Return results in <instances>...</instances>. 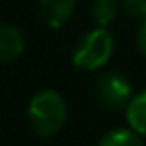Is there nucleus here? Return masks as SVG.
Wrapping results in <instances>:
<instances>
[{
	"mask_svg": "<svg viewBox=\"0 0 146 146\" xmlns=\"http://www.w3.org/2000/svg\"><path fill=\"white\" fill-rule=\"evenodd\" d=\"M132 84L130 80L116 70H108L98 76L94 86V96L104 110H120L126 102H130Z\"/></svg>",
	"mask_w": 146,
	"mask_h": 146,
	"instance_id": "nucleus-3",
	"label": "nucleus"
},
{
	"mask_svg": "<svg viewBox=\"0 0 146 146\" xmlns=\"http://www.w3.org/2000/svg\"><path fill=\"white\" fill-rule=\"evenodd\" d=\"M66 122V104L56 90H40L30 98L28 104V124L42 136H54Z\"/></svg>",
	"mask_w": 146,
	"mask_h": 146,
	"instance_id": "nucleus-1",
	"label": "nucleus"
},
{
	"mask_svg": "<svg viewBox=\"0 0 146 146\" xmlns=\"http://www.w3.org/2000/svg\"><path fill=\"white\" fill-rule=\"evenodd\" d=\"M114 52V36L98 26L88 30L72 52V64L80 70H98L102 68Z\"/></svg>",
	"mask_w": 146,
	"mask_h": 146,
	"instance_id": "nucleus-2",
	"label": "nucleus"
},
{
	"mask_svg": "<svg viewBox=\"0 0 146 146\" xmlns=\"http://www.w3.org/2000/svg\"><path fill=\"white\" fill-rule=\"evenodd\" d=\"M76 0H38V14L42 22L56 30L62 28L74 14Z\"/></svg>",
	"mask_w": 146,
	"mask_h": 146,
	"instance_id": "nucleus-4",
	"label": "nucleus"
},
{
	"mask_svg": "<svg viewBox=\"0 0 146 146\" xmlns=\"http://www.w3.org/2000/svg\"><path fill=\"white\" fill-rule=\"evenodd\" d=\"M136 46H138V50L142 52V56H146V18H142V24H140V28H138Z\"/></svg>",
	"mask_w": 146,
	"mask_h": 146,
	"instance_id": "nucleus-10",
	"label": "nucleus"
},
{
	"mask_svg": "<svg viewBox=\"0 0 146 146\" xmlns=\"http://www.w3.org/2000/svg\"><path fill=\"white\" fill-rule=\"evenodd\" d=\"M24 34L12 24H0V64L12 62L24 52Z\"/></svg>",
	"mask_w": 146,
	"mask_h": 146,
	"instance_id": "nucleus-5",
	"label": "nucleus"
},
{
	"mask_svg": "<svg viewBox=\"0 0 146 146\" xmlns=\"http://www.w3.org/2000/svg\"><path fill=\"white\" fill-rule=\"evenodd\" d=\"M126 120L132 130L140 136H146V90L138 92L126 104Z\"/></svg>",
	"mask_w": 146,
	"mask_h": 146,
	"instance_id": "nucleus-6",
	"label": "nucleus"
},
{
	"mask_svg": "<svg viewBox=\"0 0 146 146\" xmlns=\"http://www.w3.org/2000/svg\"><path fill=\"white\" fill-rule=\"evenodd\" d=\"M98 146H144L140 134L132 128H116L106 132L100 140Z\"/></svg>",
	"mask_w": 146,
	"mask_h": 146,
	"instance_id": "nucleus-7",
	"label": "nucleus"
},
{
	"mask_svg": "<svg viewBox=\"0 0 146 146\" xmlns=\"http://www.w3.org/2000/svg\"><path fill=\"white\" fill-rule=\"evenodd\" d=\"M120 6L132 18H146V0H120Z\"/></svg>",
	"mask_w": 146,
	"mask_h": 146,
	"instance_id": "nucleus-9",
	"label": "nucleus"
},
{
	"mask_svg": "<svg viewBox=\"0 0 146 146\" xmlns=\"http://www.w3.org/2000/svg\"><path fill=\"white\" fill-rule=\"evenodd\" d=\"M116 14H118L116 0H94L92 6H90V16H92V20H94L98 26H102V28H106V26L116 18Z\"/></svg>",
	"mask_w": 146,
	"mask_h": 146,
	"instance_id": "nucleus-8",
	"label": "nucleus"
}]
</instances>
